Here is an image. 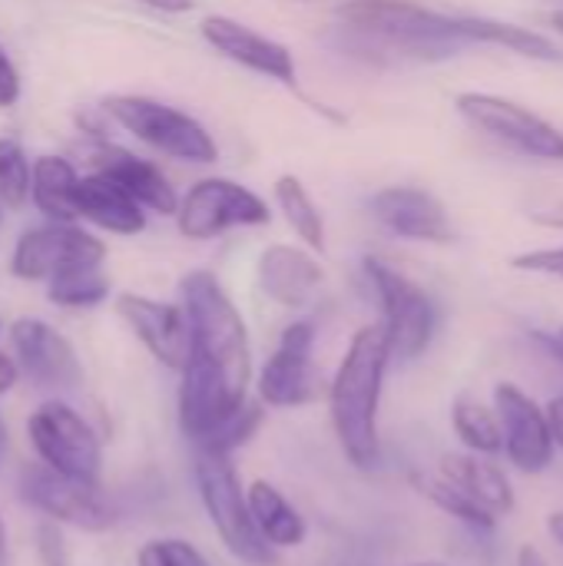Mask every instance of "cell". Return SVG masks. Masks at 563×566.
Returning a JSON list of instances; mask_svg holds the SVG:
<instances>
[{"label": "cell", "mask_w": 563, "mask_h": 566, "mask_svg": "<svg viewBox=\"0 0 563 566\" xmlns=\"http://www.w3.org/2000/svg\"><path fill=\"white\" fill-rule=\"evenodd\" d=\"M392 365V348L385 328L365 325L352 335L332 381H329V415L345 461L358 471H375L382 461L378 411L385 375Z\"/></svg>", "instance_id": "cell-1"}, {"label": "cell", "mask_w": 563, "mask_h": 566, "mask_svg": "<svg viewBox=\"0 0 563 566\" xmlns=\"http://www.w3.org/2000/svg\"><path fill=\"white\" fill-rule=\"evenodd\" d=\"M348 43L378 60H448L465 53V20L405 0H352L342 7Z\"/></svg>", "instance_id": "cell-2"}, {"label": "cell", "mask_w": 563, "mask_h": 566, "mask_svg": "<svg viewBox=\"0 0 563 566\" xmlns=\"http://www.w3.org/2000/svg\"><path fill=\"white\" fill-rule=\"evenodd\" d=\"M179 305L189 322V355H199L202 361L216 365L229 385L242 395H249L252 381V348H249V328L222 282L206 272H186L179 279Z\"/></svg>", "instance_id": "cell-3"}, {"label": "cell", "mask_w": 563, "mask_h": 566, "mask_svg": "<svg viewBox=\"0 0 563 566\" xmlns=\"http://www.w3.org/2000/svg\"><path fill=\"white\" fill-rule=\"evenodd\" d=\"M100 113L166 159L189 166H212L219 159L212 133L196 116L163 99L139 93H113L100 103Z\"/></svg>", "instance_id": "cell-4"}, {"label": "cell", "mask_w": 563, "mask_h": 566, "mask_svg": "<svg viewBox=\"0 0 563 566\" xmlns=\"http://www.w3.org/2000/svg\"><path fill=\"white\" fill-rule=\"evenodd\" d=\"M192 478H196V491H199V501L206 507V517H209L212 531L219 534L222 547L236 560L249 566L275 564V551L259 537V531L252 524L246 488L239 481L232 454H216V451L196 448Z\"/></svg>", "instance_id": "cell-5"}, {"label": "cell", "mask_w": 563, "mask_h": 566, "mask_svg": "<svg viewBox=\"0 0 563 566\" xmlns=\"http://www.w3.org/2000/svg\"><path fill=\"white\" fill-rule=\"evenodd\" d=\"M365 275H368V285L382 308L378 325L385 328L392 358H398V361L421 358L438 328V308H435L431 295L375 255L365 259Z\"/></svg>", "instance_id": "cell-6"}, {"label": "cell", "mask_w": 563, "mask_h": 566, "mask_svg": "<svg viewBox=\"0 0 563 566\" xmlns=\"http://www.w3.org/2000/svg\"><path fill=\"white\" fill-rule=\"evenodd\" d=\"M27 438H30V448L37 451V461L46 464L50 471L83 481V484H100L103 441L93 431V424L80 411H73L66 401L60 398L43 401L27 418Z\"/></svg>", "instance_id": "cell-7"}, {"label": "cell", "mask_w": 563, "mask_h": 566, "mask_svg": "<svg viewBox=\"0 0 563 566\" xmlns=\"http://www.w3.org/2000/svg\"><path fill=\"white\" fill-rule=\"evenodd\" d=\"M176 229L183 239L209 242L219 239L229 229H259L272 222V206L252 192L249 186L226 179V176H206L189 186V192L176 202Z\"/></svg>", "instance_id": "cell-8"}, {"label": "cell", "mask_w": 563, "mask_h": 566, "mask_svg": "<svg viewBox=\"0 0 563 566\" xmlns=\"http://www.w3.org/2000/svg\"><path fill=\"white\" fill-rule=\"evenodd\" d=\"M106 262V242L80 222H40L13 242L10 272L20 282H50L73 269Z\"/></svg>", "instance_id": "cell-9"}, {"label": "cell", "mask_w": 563, "mask_h": 566, "mask_svg": "<svg viewBox=\"0 0 563 566\" xmlns=\"http://www.w3.org/2000/svg\"><path fill=\"white\" fill-rule=\"evenodd\" d=\"M20 501L60 527H76L86 534H103L113 527V511L100 494V484H83L50 471L46 464H23L17 474Z\"/></svg>", "instance_id": "cell-10"}, {"label": "cell", "mask_w": 563, "mask_h": 566, "mask_svg": "<svg viewBox=\"0 0 563 566\" xmlns=\"http://www.w3.org/2000/svg\"><path fill=\"white\" fill-rule=\"evenodd\" d=\"M312 352H315V322L299 318L282 328L275 352L265 358L256 378V395L265 408H302L325 391Z\"/></svg>", "instance_id": "cell-11"}, {"label": "cell", "mask_w": 563, "mask_h": 566, "mask_svg": "<svg viewBox=\"0 0 563 566\" xmlns=\"http://www.w3.org/2000/svg\"><path fill=\"white\" fill-rule=\"evenodd\" d=\"M455 109L481 133L538 159H563V133L528 106L494 93H458Z\"/></svg>", "instance_id": "cell-12"}, {"label": "cell", "mask_w": 563, "mask_h": 566, "mask_svg": "<svg viewBox=\"0 0 563 566\" xmlns=\"http://www.w3.org/2000/svg\"><path fill=\"white\" fill-rule=\"evenodd\" d=\"M7 338L20 375H27L37 388L73 391L83 381V365L76 348L50 322L23 315L7 328Z\"/></svg>", "instance_id": "cell-13"}, {"label": "cell", "mask_w": 563, "mask_h": 566, "mask_svg": "<svg viewBox=\"0 0 563 566\" xmlns=\"http://www.w3.org/2000/svg\"><path fill=\"white\" fill-rule=\"evenodd\" d=\"M249 395L236 391L216 365L202 361L199 355H189L179 371V431H183V438L192 448L206 444L216 434V428Z\"/></svg>", "instance_id": "cell-14"}, {"label": "cell", "mask_w": 563, "mask_h": 566, "mask_svg": "<svg viewBox=\"0 0 563 566\" xmlns=\"http://www.w3.org/2000/svg\"><path fill=\"white\" fill-rule=\"evenodd\" d=\"M494 411L501 421V441L511 464L524 474H541L554 461V434L548 424V411L518 385L501 381L494 391Z\"/></svg>", "instance_id": "cell-15"}, {"label": "cell", "mask_w": 563, "mask_h": 566, "mask_svg": "<svg viewBox=\"0 0 563 566\" xmlns=\"http://www.w3.org/2000/svg\"><path fill=\"white\" fill-rule=\"evenodd\" d=\"M199 33L229 63H236L242 70H252V73H259L265 80H275L282 86H295L299 66H295L292 50L285 43L259 33L256 27L236 20V17H226V13H209L199 23Z\"/></svg>", "instance_id": "cell-16"}, {"label": "cell", "mask_w": 563, "mask_h": 566, "mask_svg": "<svg viewBox=\"0 0 563 566\" xmlns=\"http://www.w3.org/2000/svg\"><path fill=\"white\" fill-rule=\"evenodd\" d=\"M116 315L143 342V348L169 371H183L189 358V322L183 305L159 302L149 295L123 292L116 295Z\"/></svg>", "instance_id": "cell-17"}, {"label": "cell", "mask_w": 563, "mask_h": 566, "mask_svg": "<svg viewBox=\"0 0 563 566\" xmlns=\"http://www.w3.org/2000/svg\"><path fill=\"white\" fill-rule=\"evenodd\" d=\"M372 216L408 242H451L455 226L441 199L418 186H388L372 196Z\"/></svg>", "instance_id": "cell-18"}, {"label": "cell", "mask_w": 563, "mask_h": 566, "mask_svg": "<svg viewBox=\"0 0 563 566\" xmlns=\"http://www.w3.org/2000/svg\"><path fill=\"white\" fill-rule=\"evenodd\" d=\"M256 282H259V292L265 298H272L275 305L305 308L315 298V292L322 289L325 272H322L319 259L312 255V249L275 242V245L262 249V255L256 262Z\"/></svg>", "instance_id": "cell-19"}, {"label": "cell", "mask_w": 563, "mask_h": 566, "mask_svg": "<svg viewBox=\"0 0 563 566\" xmlns=\"http://www.w3.org/2000/svg\"><path fill=\"white\" fill-rule=\"evenodd\" d=\"M93 169L110 176L113 182H119L146 212H156V216H173L176 212L179 192L153 159H143V156H136V153H129L123 146H113V143L100 139V146L93 149Z\"/></svg>", "instance_id": "cell-20"}, {"label": "cell", "mask_w": 563, "mask_h": 566, "mask_svg": "<svg viewBox=\"0 0 563 566\" xmlns=\"http://www.w3.org/2000/svg\"><path fill=\"white\" fill-rule=\"evenodd\" d=\"M73 209H76V222H90L100 232L110 235H139L146 229V209L110 176L103 172H86L76 179L73 189Z\"/></svg>", "instance_id": "cell-21"}, {"label": "cell", "mask_w": 563, "mask_h": 566, "mask_svg": "<svg viewBox=\"0 0 563 566\" xmlns=\"http://www.w3.org/2000/svg\"><path fill=\"white\" fill-rule=\"evenodd\" d=\"M435 474H441L448 484H455L461 494H468L478 507H484L498 521L514 511V488L508 474L484 454H471V451L445 454Z\"/></svg>", "instance_id": "cell-22"}, {"label": "cell", "mask_w": 563, "mask_h": 566, "mask_svg": "<svg viewBox=\"0 0 563 566\" xmlns=\"http://www.w3.org/2000/svg\"><path fill=\"white\" fill-rule=\"evenodd\" d=\"M246 501H249V514L252 524L259 531V537L272 547V551H292L302 547L309 537V524L305 517L285 501V494L269 484V481H252L246 488Z\"/></svg>", "instance_id": "cell-23"}, {"label": "cell", "mask_w": 563, "mask_h": 566, "mask_svg": "<svg viewBox=\"0 0 563 566\" xmlns=\"http://www.w3.org/2000/svg\"><path fill=\"white\" fill-rule=\"evenodd\" d=\"M76 166L63 156L43 153L30 166V206L46 222H76L73 189H76Z\"/></svg>", "instance_id": "cell-24"}, {"label": "cell", "mask_w": 563, "mask_h": 566, "mask_svg": "<svg viewBox=\"0 0 563 566\" xmlns=\"http://www.w3.org/2000/svg\"><path fill=\"white\" fill-rule=\"evenodd\" d=\"M465 33L471 46H501L531 60H563L561 46L551 43L544 33L508 23V20H491V17H461Z\"/></svg>", "instance_id": "cell-25"}, {"label": "cell", "mask_w": 563, "mask_h": 566, "mask_svg": "<svg viewBox=\"0 0 563 566\" xmlns=\"http://www.w3.org/2000/svg\"><path fill=\"white\" fill-rule=\"evenodd\" d=\"M272 199H275V209L282 212L285 226L295 232V239L305 249L322 252L325 249V216L315 206V199L309 196L305 182L299 176H279L272 186Z\"/></svg>", "instance_id": "cell-26"}, {"label": "cell", "mask_w": 563, "mask_h": 566, "mask_svg": "<svg viewBox=\"0 0 563 566\" xmlns=\"http://www.w3.org/2000/svg\"><path fill=\"white\" fill-rule=\"evenodd\" d=\"M451 428L458 434V441L471 451V454H484L494 458L501 454L504 441H501V421L498 411L488 408L481 398L475 395H458L451 405Z\"/></svg>", "instance_id": "cell-27"}, {"label": "cell", "mask_w": 563, "mask_h": 566, "mask_svg": "<svg viewBox=\"0 0 563 566\" xmlns=\"http://www.w3.org/2000/svg\"><path fill=\"white\" fill-rule=\"evenodd\" d=\"M415 491L421 497H428L438 511H445L448 517H455L458 524H465L468 531H478V534H491L498 527V517L488 514L484 507H478L468 494H461L455 484H448L441 474H415L411 478Z\"/></svg>", "instance_id": "cell-28"}, {"label": "cell", "mask_w": 563, "mask_h": 566, "mask_svg": "<svg viewBox=\"0 0 563 566\" xmlns=\"http://www.w3.org/2000/svg\"><path fill=\"white\" fill-rule=\"evenodd\" d=\"M46 298L56 308H73V312L96 308L110 298V279H106L103 265L73 269V272H63L46 282Z\"/></svg>", "instance_id": "cell-29"}, {"label": "cell", "mask_w": 563, "mask_h": 566, "mask_svg": "<svg viewBox=\"0 0 563 566\" xmlns=\"http://www.w3.org/2000/svg\"><path fill=\"white\" fill-rule=\"evenodd\" d=\"M30 166L23 143L17 136H0V206L17 212L30 206Z\"/></svg>", "instance_id": "cell-30"}, {"label": "cell", "mask_w": 563, "mask_h": 566, "mask_svg": "<svg viewBox=\"0 0 563 566\" xmlns=\"http://www.w3.org/2000/svg\"><path fill=\"white\" fill-rule=\"evenodd\" d=\"M262 408H265V405H262L259 398H256V401H252V398H246V401H242V405H239V408H236V411H232L219 428H216V434H212L206 444H199V451L236 454V451H239L242 444H249V441H252V434L262 428V415H265Z\"/></svg>", "instance_id": "cell-31"}, {"label": "cell", "mask_w": 563, "mask_h": 566, "mask_svg": "<svg viewBox=\"0 0 563 566\" xmlns=\"http://www.w3.org/2000/svg\"><path fill=\"white\" fill-rule=\"evenodd\" d=\"M136 566H212L199 547L183 537H156L146 541L136 554Z\"/></svg>", "instance_id": "cell-32"}, {"label": "cell", "mask_w": 563, "mask_h": 566, "mask_svg": "<svg viewBox=\"0 0 563 566\" xmlns=\"http://www.w3.org/2000/svg\"><path fill=\"white\" fill-rule=\"evenodd\" d=\"M37 557L43 566H70V547L56 521H40L37 524Z\"/></svg>", "instance_id": "cell-33"}, {"label": "cell", "mask_w": 563, "mask_h": 566, "mask_svg": "<svg viewBox=\"0 0 563 566\" xmlns=\"http://www.w3.org/2000/svg\"><path fill=\"white\" fill-rule=\"evenodd\" d=\"M511 265L518 272H531V275H551V279H563V245L554 249H531L511 259Z\"/></svg>", "instance_id": "cell-34"}, {"label": "cell", "mask_w": 563, "mask_h": 566, "mask_svg": "<svg viewBox=\"0 0 563 566\" xmlns=\"http://www.w3.org/2000/svg\"><path fill=\"white\" fill-rule=\"evenodd\" d=\"M20 93H23L20 70H17V63L10 60V53L0 46V109L17 106V103H20Z\"/></svg>", "instance_id": "cell-35"}, {"label": "cell", "mask_w": 563, "mask_h": 566, "mask_svg": "<svg viewBox=\"0 0 563 566\" xmlns=\"http://www.w3.org/2000/svg\"><path fill=\"white\" fill-rule=\"evenodd\" d=\"M136 3H143L146 10L166 13V17H183V13L196 10V0H136Z\"/></svg>", "instance_id": "cell-36"}, {"label": "cell", "mask_w": 563, "mask_h": 566, "mask_svg": "<svg viewBox=\"0 0 563 566\" xmlns=\"http://www.w3.org/2000/svg\"><path fill=\"white\" fill-rule=\"evenodd\" d=\"M17 381H20V368H17V361H13V355L0 348V398L10 395V391L17 388Z\"/></svg>", "instance_id": "cell-37"}, {"label": "cell", "mask_w": 563, "mask_h": 566, "mask_svg": "<svg viewBox=\"0 0 563 566\" xmlns=\"http://www.w3.org/2000/svg\"><path fill=\"white\" fill-rule=\"evenodd\" d=\"M531 338L563 365V325L561 328H548V332H531Z\"/></svg>", "instance_id": "cell-38"}, {"label": "cell", "mask_w": 563, "mask_h": 566, "mask_svg": "<svg viewBox=\"0 0 563 566\" xmlns=\"http://www.w3.org/2000/svg\"><path fill=\"white\" fill-rule=\"evenodd\" d=\"M548 424H551V434H554V444L563 448V395H557L548 408Z\"/></svg>", "instance_id": "cell-39"}, {"label": "cell", "mask_w": 563, "mask_h": 566, "mask_svg": "<svg viewBox=\"0 0 563 566\" xmlns=\"http://www.w3.org/2000/svg\"><path fill=\"white\" fill-rule=\"evenodd\" d=\"M518 566H551L544 557H541V551L538 547H521V554H518Z\"/></svg>", "instance_id": "cell-40"}, {"label": "cell", "mask_w": 563, "mask_h": 566, "mask_svg": "<svg viewBox=\"0 0 563 566\" xmlns=\"http://www.w3.org/2000/svg\"><path fill=\"white\" fill-rule=\"evenodd\" d=\"M548 531H551V537H554V541L563 547V511H557V514H551V517H548Z\"/></svg>", "instance_id": "cell-41"}, {"label": "cell", "mask_w": 563, "mask_h": 566, "mask_svg": "<svg viewBox=\"0 0 563 566\" xmlns=\"http://www.w3.org/2000/svg\"><path fill=\"white\" fill-rule=\"evenodd\" d=\"M0 566H10V557H7V527H3V517H0Z\"/></svg>", "instance_id": "cell-42"}, {"label": "cell", "mask_w": 563, "mask_h": 566, "mask_svg": "<svg viewBox=\"0 0 563 566\" xmlns=\"http://www.w3.org/2000/svg\"><path fill=\"white\" fill-rule=\"evenodd\" d=\"M7 444H10V431H7V424H3V418H0V464H3V458H7Z\"/></svg>", "instance_id": "cell-43"}, {"label": "cell", "mask_w": 563, "mask_h": 566, "mask_svg": "<svg viewBox=\"0 0 563 566\" xmlns=\"http://www.w3.org/2000/svg\"><path fill=\"white\" fill-rule=\"evenodd\" d=\"M551 27H554L557 33H563V7H561V10H554V13H551Z\"/></svg>", "instance_id": "cell-44"}, {"label": "cell", "mask_w": 563, "mask_h": 566, "mask_svg": "<svg viewBox=\"0 0 563 566\" xmlns=\"http://www.w3.org/2000/svg\"><path fill=\"white\" fill-rule=\"evenodd\" d=\"M411 566H445V564H438V560H425V564H411Z\"/></svg>", "instance_id": "cell-45"}, {"label": "cell", "mask_w": 563, "mask_h": 566, "mask_svg": "<svg viewBox=\"0 0 563 566\" xmlns=\"http://www.w3.org/2000/svg\"><path fill=\"white\" fill-rule=\"evenodd\" d=\"M0 222H3V206H0Z\"/></svg>", "instance_id": "cell-46"}, {"label": "cell", "mask_w": 563, "mask_h": 566, "mask_svg": "<svg viewBox=\"0 0 563 566\" xmlns=\"http://www.w3.org/2000/svg\"><path fill=\"white\" fill-rule=\"evenodd\" d=\"M0 335H3V322H0Z\"/></svg>", "instance_id": "cell-47"}]
</instances>
